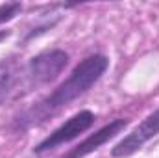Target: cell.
I'll list each match as a JSON object with an SVG mask.
<instances>
[{
	"label": "cell",
	"mask_w": 159,
	"mask_h": 158,
	"mask_svg": "<svg viewBox=\"0 0 159 158\" xmlns=\"http://www.w3.org/2000/svg\"><path fill=\"white\" fill-rule=\"evenodd\" d=\"M128 125H129L128 119H122V117L113 119V121H109L107 125H104L102 128H98L96 132H93L91 136H87L81 143H78L74 149H70L65 156H61V158H85L87 155L98 151L102 145H106L109 140H113V138H115L117 134H120Z\"/></svg>",
	"instance_id": "5"
},
{
	"label": "cell",
	"mask_w": 159,
	"mask_h": 158,
	"mask_svg": "<svg viewBox=\"0 0 159 158\" xmlns=\"http://www.w3.org/2000/svg\"><path fill=\"white\" fill-rule=\"evenodd\" d=\"M22 11V4L20 2H6L0 6V24L15 19L19 13Z\"/></svg>",
	"instance_id": "6"
},
{
	"label": "cell",
	"mask_w": 159,
	"mask_h": 158,
	"mask_svg": "<svg viewBox=\"0 0 159 158\" xmlns=\"http://www.w3.org/2000/svg\"><path fill=\"white\" fill-rule=\"evenodd\" d=\"M9 36H11V32H9V30H0V43H2L4 39H7Z\"/></svg>",
	"instance_id": "7"
},
{
	"label": "cell",
	"mask_w": 159,
	"mask_h": 158,
	"mask_svg": "<svg viewBox=\"0 0 159 158\" xmlns=\"http://www.w3.org/2000/svg\"><path fill=\"white\" fill-rule=\"evenodd\" d=\"M69 65V54L54 48L34 56L20 71H6L0 77V102L22 97L35 87L46 86L57 78Z\"/></svg>",
	"instance_id": "2"
},
{
	"label": "cell",
	"mask_w": 159,
	"mask_h": 158,
	"mask_svg": "<svg viewBox=\"0 0 159 158\" xmlns=\"http://www.w3.org/2000/svg\"><path fill=\"white\" fill-rule=\"evenodd\" d=\"M109 67V58L106 54H91L83 58L70 71L65 82H61L52 93L37 101L34 106L24 110L15 119V128H30L46 123L50 117L67 108L72 101L85 95L98 80L106 75Z\"/></svg>",
	"instance_id": "1"
},
{
	"label": "cell",
	"mask_w": 159,
	"mask_h": 158,
	"mask_svg": "<svg viewBox=\"0 0 159 158\" xmlns=\"http://www.w3.org/2000/svg\"><path fill=\"white\" fill-rule=\"evenodd\" d=\"M157 134H159V108L156 112H152L148 117H144L141 125H137L128 136H124L120 140L119 143L111 149V156L115 158L131 156L139 149H143L144 143L154 140Z\"/></svg>",
	"instance_id": "4"
},
{
	"label": "cell",
	"mask_w": 159,
	"mask_h": 158,
	"mask_svg": "<svg viewBox=\"0 0 159 158\" xmlns=\"http://www.w3.org/2000/svg\"><path fill=\"white\" fill-rule=\"evenodd\" d=\"M93 125H94V114L91 110H80L78 114L67 119L61 126L52 130L46 138H43L34 147V155L43 156V155L50 153L52 149H57L59 145H65V143L76 140L80 134L87 132Z\"/></svg>",
	"instance_id": "3"
}]
</instances>
